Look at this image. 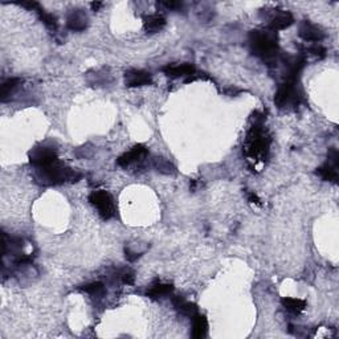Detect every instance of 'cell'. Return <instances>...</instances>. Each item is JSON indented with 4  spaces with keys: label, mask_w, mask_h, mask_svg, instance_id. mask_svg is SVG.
<instances>
[{
    "label": "cell",
    "mask_w": 339,
    "mask_h": 339,
    "mask_svg": "<svg viewBox=\"0 0 339 339\" xmlns=\"http://www.w3.org/2000/svg\"><path fill=\"white\" fill-rule=\"evenodd\" d=\"M250 49L253 55L261 57L269 65L274 63L278 53L277 37L272 31H252L249 35Z\"/></svg>",
    "instance_id": "cell-1"
},
{
    "label": "cell",
    "mask_w": 339,
    "mask_h": 339,
    "mask_svg": "<svg viewBox=\"0 0 339 339\" xmlns=\"http://www.w3.org/2000/svg\"><path fill=\"white\" fill-rule=\"evenodd\" d=\"M36 170V178L41 185L57 186L63 185L65 181H79L81 179V174L72 168L65 167L59 161L46 166V167L35 168Z\"/></svg>",
    "instance_id": "cell-2"
},
{
    "label": "cell",
    "mask_w": 339,
    "mask_h": 339,
    "mask_svg": "<svg viewBox=\"0 0 339 339\" xmlns=\"http://www.w3.org/2000/svg\"><path fill=\"white\" fill-rule=\"evenodd\" d=\"M270 139L268 137L267 132L263 128V125L260 122H254V125L250 127L249 133L247 135L245 141V154L254 161H263L268 154L269 150Z\"/></svg>",
    "instance_id": "cell-3"
},
{
    "label": "cell",
    "mask_w": 339,
    "mask_h": 339,
    "mask_svg": "<svg viewBox=\"0 0 339 339\" xmlns=\"http://www.w3.org/2000/svg\"><path fill=\"white\" fill-rule=\"evenodd\" d=\"M298 92H297V79L286 77L280 85L274 97V103L278 108H285L290 103H298Z\"/></svg>",
    "instance_id": "cell-4"
},
{
    "label": "cell",
    "mask_w": 339,
    "mask_h": 339,
    "mask_svg": "<svg viewBox=\"0 0 339 339\" xmlns=\"http://www.w3.org/2000/svg\"><path fill=\"white\" fill-rule=\"evenodd\" d=\"M89 201L97 208L99 216L105 220H109L115 215L114 200L109 192L102 191V190L92 192L89 196Z\"/></svg>",
    "instance_id": "cell-5"
},
{
    "label": "cell",
    "mask_w": 339,
    "mask_h": 339,
    "mask_svg": "<svg viewBox=\"0 0 339 339\" xmlns=\"http://www.w3.org/2000/svg\"><path fill=\"white\" fill-rule=\"evenodd\" d=\"M31 158V165L35 168H41L46 167V166L52 165L55 162H57V152L55 148L46 147V146H41V147L33 148L32 152L30 155Z\"/></svg>",
    "instance_id": "cell-6"
},
{
    "label": "cell",
    "mask_w": 339,
    "mask_h": 339,
    "mask_svg": "<svg viewBox=\"0 0 339 339\" xmlns=\"http://www.w3.org/2000/svg\"><path fill=\"white\" fill-rule=\"evenodd\" d=\"M148 151L147 148L143 145H137L130 150V151L125 152L123 155H121L117 161L119 167L127 168L128 166H132L133 163H137V162H141L147 157Z\"/></svg>",
    "instance_id": "cell-7"
},
{
    "label": "cell",
    "mask_w": 339,
    "mask_h": 339,
    "mask_svg": "<svg viewBox=\"0 0 339 339\" xmlns=\"http://www.w3.org/2000/svg\"><path fill=\"white\" fill-rule=\"evenodd\" d=\"M125 83L126 86H130V88L150 85V84L152 83V77L150 73L145 72V70L132 69L128 70V72H126Z\"/></svg>",
    "instance_id": "cell-8"
},
{
    "label": "cell",
    "mask_w": 339,
    "mask_h": 339,
    "mask_svg": "<svg viewBox=\"0 0 339 339\" xmlns=\"http://www.w3.org/2000/svg\"><path fill=\"white\" fill-rule=\"evenodd\" d=\"M300 36L302 37L305 41H321L325 37V33L322 32L321 28H318L314 24L309 23V21H302L300 25Z\"/></svg>",
    "instance_id": "cell-9"
},
{
    "label": "cell",
    "mask_w": 339,
    "mask_h": 339,
    "mask_svg": "<svg viewBox=\"0 0 339 339\" xmlns=\"http://www.w3.org/2000/svg\"><path fill=\"white\" fill-rule=\"evenodd\" d=\"M165 74L172 79H178V77H190L195 74V66L191 64H178V65H167L163 68Z\"/></svg>",
    "instance_id": "cell-10"
},
{
    "label": "cell",
    "mask_w": 339,
    "mask_h": 339,
    "mask_svg": "<svg viewBox=\"0 0 339 339\" xmlns=\"http://www.w3.org/2000/svg\"><path fill=\"white\" fill-rule=\"evenodd\" d=\"M294 23V19L292 16V13L289 12H280L277 13L276 16L272 17L269 23V31L272 32H276V31L285 30V28H289L292 24Z\"/></svg>",
    "instance_id": "cell-11"
},
{
    "label": "cell",
    "mask_w": 339,
    "mask_h": 339,
    "mask_svg": "<svg viewBox=\"0 0 339 339\" xmlns=\"http://www.w3.org/2000/svg\"><path fill=\"white\" fill-rule=\"evenodd\" d=\"M88 24V17L81 10H73L66 20V25L72 31H84Z\"/></svg>",
    "instance_id": "cell-12"
},
{
    "label": "cell",
    "mask_w": 339,
    "mask_h": 339,
    "mask_svg": "<svg viewBox=\"0 0 339 339\" xmlns=\"http://www.w3.org/2000/svg\"><path fill=\"white\" fill-rule=\"evenodd\" d=\"M208 322L205 316L203 314H195L192 317V336L195 339H201L207 335Z\"/></svg>",
    "instance_id": "cell-13"
},
{
    "label": "cell",
    "mask_w": 339,
    "mask_h": 339,
    "mask_svg": "<svg viewBox=\"0 0 339 339\" xmlns=\"http://www.w3.org/2000/svg\"><path fill=\"white\" fill-rule=\"evenodd\" d=\"M172 305L179 313L183 314V316L187 317H194L195 314H198V307L194 303H190L187 301H185L181 297H174L172 298Z\"/></svg>",
    "instance_id": "cell-14"
},
{
    "label": "cell",
    "mask_w": 339,
    "mask_h": 339,
    "mask_svg": "<svg viewBox=\"0 0 339 339\" xmlns=\"http://www.w3.org/2000/svg\"><path fill=\"white\" fill-rule=\"evenodd\" d=\"M336 168H338V166L327 162L323 166H321L320 168H317V175H320L323 180L336 183V180H338V170Z\"/></svg>",
    "instance_id": "cell-15"
},
{
    "label": "cell",
    "mask_w": 339,
    "mask_h": 339,
    "mask_svg": "<svg viewBox=\"0 0 339 339\" xmlns=\"http://www.w3.org/2000/svg\"><path fill=\"white\" fill-rule=\"evenodd\" d=\"M172 290H174V286L170 285V283H157V285H152L147 290L146 296L150 297L151 300H158V298H162V297L168 296Z\"/></svg>",
    "instance_id": "cell-16"
},
{
    "label": "cell",
    "mask_w": 339,
    "mask_h": 339,
    "mask_svg": "<svg viewBox=\"0 0 339 339\" xmlns=\"http://www.w3.org/2000/svg\"><path fill=\"white\" fill-rule=\"evenodd\" d=\"M165 25L166 19L161 15H152V16H148L145 19V28L147 30V32H158Z\"/></svg>",
    "instance_id": "cell-17"
},
{
    "label": "cell",
    "mask_w": 339,
    "mask_h": 339,
    "mask_svg": "<svg viewBox=\"0 0 339 339\" xmlns=\"http://www.w3.org/2000/svg\"><path fill=\"white\" fill-rule=\"evenodd\" d=\"M282 305L283 307L290 311V313H301L305 306H306V302L302 300H298V298H282Z\"/></svg>",
    "instance_id": "cell-18"
},
{
    "label": "cell",
    "mask_w": 339,
    "mask_h": 339,
    "mask_svg": "<svg viewBox=\"0 0 339 339\" xmlns=\"http://www.w3.org/2000/svg\"><path fill=\"white\" fill-rule=\"evenodd\" d=\"M83 290L85 292V293H88V294H90L92 297H94V298H101V297L105 296V293H106V289H105V286H103L102 282L86 283V285H84Z\"/></svg>",
    "instance_id": "cell-19"
},
{
    "label": "cell",
    "mask_w": 339,
    "mask_h": 339,
    "mask_svg": "<svg viewBox=\"0 0 339 339\" xmlns=\"http://www.w3.org/2000/svg\"><path fill=\"white\" fill-rule=\"evenodd\" d=\"M21 83L20 79H8L2 84V101H7V98L11 96V93L16 89L19 84Z\"/></svg>",
    "instance_id": "cell-20"
},
{
    "label": "cell",
    "mask_w": 339,
    "mask_h": 339,
    "mask_svg": "<svg viewBox=\"0 0 339 339\" xmlns=\"http://www.w3.org/2000/svg\"><path fill=\"white\" fill-rule=\"evenodd\" d=\"M152 166H154L158 171L165 172V174H171V172H175V167L170 163L168 161L163 158H155L152 161Z\"/></svg>",
    "instance_id": "cell-21"
},
{
    "label": "cell",
    "mask_w": 339,
    "mask_h": 339,
    "mask_svg": "<svg viewBox=\"0 0 339 339\" xmlns=\"http://www.w3.org/2000/svg\"><path fill=\"white\" fill-rule=\"evenodd\" d=\"M40 13V19L43 20L44 24H45L49 30H56L57 28V19L55 16H53L52 13H46L44 12V10H40L39 11Z\"/></svg>",
    "instance_id": "cell-22"
},
{
    "label": "cell",
    "mask_w": 339,
    "mask_h": 339,
    "mask_svg": "<svg viewBox=\"0 0 339 339\" xmlns=\"http://www.w3.org/2000/svg\"><path fill=\"white\" fill-rule=\"evenodd\" d=\"M118 277L121 278L122 282L126 283V285H133V283H134L135 276L130 269H125V270H122V272H119Z\"/></svg>",
    "instance_id": "cell-23"
},
{
    "label": "cell",
    "mask_w": 339,
    "mask_h": 339,
    "mask_svg": "<svg viewBox=\"0 0 339 339\" xmlns=\"http://www.w3.org/2000/svg\"><path fill=\"white\" fill-rule=\"evenodd\" d=\"M162 4H163L167 10H171V11H178V10H180L181 7H183V4H181L180 2H165V3H162Z\"/></svg>",
    "instance_id": "cell-24"
},
{
    "label": "cell",
    "mask_w": 339,
    "mask_h": 339,
    "mask_svg": "<svg viewBox=\"0 0 339 339\" xmlns=\"http://www.w3.org/2000/svg\"><path fill=\"white\" fill-rule=\"evenodd\" d=\"M310 52H313V55H316V56L323 57L326 50L323 49L322 46H313V48H310Z\"/></svg>",
    "instance_id": "cell-25"
},
{
    "label": "cell",
    "mask_w": 339,
    "mask_h": 339,
    "mask_svg": "<svg viewBox=\"0 0 339 339\" xmlns=\"http://www.w3.org/2000/svg\"><path fill=\"white\" fill-rule=\"evenodd\" d=\"M125 253H126V258H127L128 261H135L137 260V258H138L139 256H141V254H138V253H134V252H132V250L130 249H125Z\"/></svg>",
    "instance_id": "cell-26"
},
{
    "label": "cell",
    "mask_w": 339,
    "mask_h": 339,
    "mask_svg": "<svg viewBox=\"0 0 339 339\" xmlns=\"http://www.w3.org/2000/svg\"><path fill=\"white\" fill-rule=\"evenodd\" d=\"M249 200L252 201V203H258V198H257L254 194H249Z\"/></svg>",
    "instance_id": "cell-27"
},
{
    "label": "cell",
    "mask_w": 339,
    "mask_h": 339,
    "mask_svg": "<svg viewBox=\"0 0 339 339\" xmlns=\"http://www.w3.org/2000/svg\"><path fill=\"white\" fill-rule=\"evenodd\" d=\"M90 6H92L93 10L97 11V10H98V8H99V7L102 6V3H92V4H90Z\"/></svg>",
    "instance_id": "cell-28"
}]
</instances>
